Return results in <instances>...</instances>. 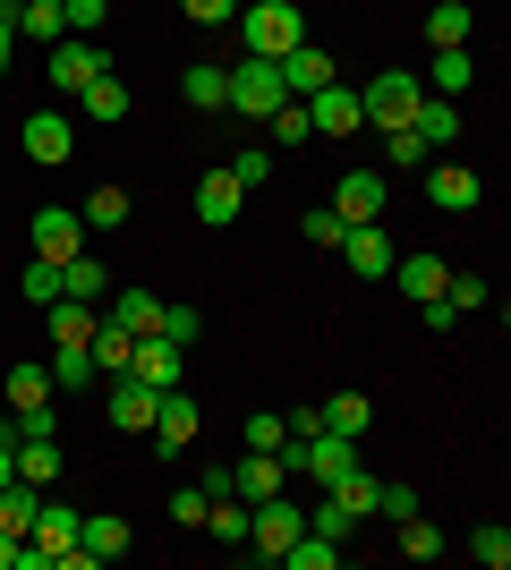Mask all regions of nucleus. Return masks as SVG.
<instances>
[{"mask_svg": "<svg viewBox=\"0 0 511 570\" xmlns=\"http://www.w3.org/2000/svg\"><path fill=\"white\" fill-rule=\"evenodd\" d=\"M239 43H247V60H282V51H298V43H307L298 0H247V9H239Z\"/></svg>", "mask_w": 511, "mask_h": 570, "instance_id": "1", "label": "nucleus"}, {"mask_svg": "<svg viewBox=\"0 0 511 570\" xmlns=\"http://www.w3.org/2000/svg\"><path fill=\"white\" fill-rule=\"evenodd\" d=\"M291 537H307V511H298L291 485H282V494H265L256 511H247V553H256V562H282Z\"/></svg>", "mask_w": 511, "mask_h": 570, "instance_id": "2", "label": "nucleus"}, {"mask_svg": "<svg viewBox=\"0 0 511 570\" xmlns=\"http://www.w3.org/2000/svg\"><path fill=\"white\" fill-rule=\"evenodd\" d=\"M417 69H375L358 86V111H366V128H410V111H417Z\"/></svg>", "mask_w": 511, "mask_h": 570, "instance_id": "3", "label": "nucleus"}, {"mask_svg": "<svg viewBox=\"0 0 511 570\" xmlns=\"http://www.w3.org/2000/svg\"><path fill=\"white\" fill-rule=\"evenodd\" d=\"M111 69V51L95 43V35H60V43L43 51V77H51V95H86L95 77Z\"/></svg>", "mask_w": 511, "mask_h": 570, "instance_id": "4", "label": "nucleus"}, {"mask_svg": "<svg viewBox=\"0 0 511 570\" xmlns=\"http://www.w3.org/2000/svg\"><path fill=\"white\" fill-rule=\"evenodd\" d=\"M282 102H291V86H282V60H239V69H230V102H222V111L265 119V111H282Z\"/></svg>", "mask_w": 511, "mask_h": 570, "instance_id": "5", "label": "nucleus"}, {"mask_svg": "<svg viewBox=\"0 0 511 570\" xmlns=\"http://www.w3.org/2000/svg\"><path fill=\"white\" fill-rule=\"evenodd\" d=\"M392 256H401V247L384 238V222H350V230H341V264H350L358 282H392Z\"/></svg>", "mask_w": 511, "mask_h": 570, "instance_id": "6", "label": "nucleus"}, {"mask_svg": "<svg viewBox=\"0 0 511 570\" xmlns=\"http://www.w3.org/2000/svg\"><path fill=\"white\" fill-rule=\"evenodd\" d=\"M146 434H154V460H179V452L196 443V401L179 392V383L154 401V426H146Z\"/></svg>", "mask_w": 511, "mask_h": 570, "instance_id": "7", "label": "nucleus"}, {"mask_svg": "<svg viewBox=\"0 0 511 570\" xmlns=\"http://www.w3.org/2000/svg\"><path fill=\"white\" fill-rule=\"evenodd\" d=\"M26 238H35V256H43V264H69L77 247H86V222H77V205H43V214L26 222Z\"/></svg>", "mask_w": 511, "mask_h": 570, "instance_id": "8", "label": "nucleus"}, {"mask_svg": "<svg viewBox=\"0 0 511 570\" xmlns=\"http://www.w3.org/2000/svg\"><path fill=\"white\" fill-rule=\"evenodd\" d=\"M128 375L154 383V392H170V383L188 375V350H179V341H163V333H137V350H128Z\"/></svg>", "mask_w": 511, "mask_h": 570, "instance_id": "9", "label": "nucleus"}, {"mask_svg": "<svg viewBox=\"0 0 511 570\" xmlns=\"http://www.w3.org/2000/svg\"><path fill=\"white\" fill-rule=\"evenodd\" d=\"M18 137H26V163H43V170H60V163L77 154V128H69L60 111H26Z\"/></svg>", "mask_w": 511, "mask_h": 570, "instance_id": "10", "label": "nucleus"}, {"mask_svg": "<svg viewBox=\"0 0 511 570\" xmlns=\"http://www.w3.org/2000/svg\"><path fill=\"white\" fill-rule=\"evenodd\" d=\"M154 401H163L154 383H137V375H111V392H102V417H111L120 434H146V426H154Z\"/></svg>", "mask_w": 511, "mask_h": 570, "instance_id": "11", "label": "nucleus"}, {"mask_svg": "<svg viewBox=\"0 0 511 570\" xmlns=\"http://www.w3.org/2000/svg\"><path fill=\"white\" fill-rule=\"evenodd\" d=\"M307 119H316V137H350V128H366V111H358V86H316L307 95Z\"/></svg>", "mask_w": 511, "mask_h": 570, "instance_id": "12", "label": "nucleus"}, {"mask_svg": "<svg viewBox=\"0 0 511 570\" xmlns=\"http://www.w3.org/2000/svg\"><path fill=\"white\" fill-rule=\"evenodd\" d=\"M282 485H291V460H282V452H239V460H230V494L265 502V494H282Z\"/></svg>", "mask_w": 511, "mask_h": 570, "instance_id": "13", "label": "nucleus"}, {"mask_svg": "<svg viewBox=\"0 0 511 570\" xmlns=\"http://www.w3.org/2000/svg\"><path fill=\"white\" fill-rule=\"evenodd\" d=\"M333 214L341 222H384V170H341Z\"/></svg>", "mask_w": 511, "mask_h": 570, "instance_id": "14", "label": "nucleus"}, {"mask_svg": "<svg viewBox=\"0 0 511 570\" xmlns=\"http://www.w3.org/2000/svg\"><path fill=\"white\" fill-rule=\"evenodd\" d=\"M426 205H435V214H478V170L469 163H435L426 170Z\"/></svg>", "mask_w": 511, "mask_h": 570, "instance_id": "15", "label": "nucleus"}, {"mask_svg": "<svg viewBox=\"0 0 511 570\" xmlns=\"http://www.w3.org/2000/svg\"><path fill=\"white\" fill-rule=\"evenodd\" d=\"M239 179H230V170H205V179H196V222H205V230H230V222H239Z\"/></svg>", "mask_w": 511, "mask_h": 570, "instance_id": "16", "label": "nucleus"}, {"mask_svg": "<svg viewBox=\"0 0 511 570\" xmlns=\"http://www.w3.org/2000/svg\"><path fill=\"white\" fill-rule=\"evenodd\" d=\"M417 86H435L443 102H461L469 86H478V51L469 43H452V51H435V60H426V77H417Z\"/></svg>", "mask_w": 511, "mask_h": 570, "instance_id": "17", "label": "nucleus"}, {"mask_svg": "<svg viewBox=\"0 0 511 570\" xmlns=\"http://www.w3.org/2000/svg\"><path fill=\"white\" fill-rule=\"evenodd\" d=\"M179 102H188V111H222V102H230V69H222V60H188V69H179Z\"/></svg>", "mask_w": 511, "mask_h": 570, "instance_id": "18", "label": "nucleus"}, {"mask_svg": "<svg viewBox=\"0 0 511 570\" xmlns=\"http://www.w3.org/2000/svg\"><path fill=\"white\" fill-rule=\"evenodd\" d=\"M282 86H291L298 102L316 95V86H333V51H324V43H298V51H282Z\"/></svg>", "mask_w": 511, "mask_h": 570, "instance_id": "19", "label": "nucleus"}, {"mask_svg": "<svg viewBox=\"0 0 511 570\" xmlns=\"http://www.w3.org/2000/svg\"><path fill=\"white\" fill-rule=\"evenodd\" d=\"M77 546H86V562H120L137 537H128L120 511H95V520H77Z\"/></svg>", "mask_w": 511, "mask_h": 570, "instance_id": "20", "label": "nucleus"}, {"mask_svg": "<svg viewBox=\"0 0 511 570\" xmlns=\"http://www.w3.org/2000/svg\"><path fill=\"white\" fill-rule=\"evenodd\" d=\"M9 26H18L26 43H60V35H69V18H60V0H9Z\"/></svg>", "mask_w": 511, "mask_h": 570, "instance_id": "21", "label": "nucleus"}, {"mask_svg": "<svg viewBox=\"0 0 511 570\" xmlns=\"http://www.w3.org/2000/svg\"><path fill=\"white\" fill-rule=\"evenodd\" d=\"M60 298H86V307H102V298H111V264H95L86 247H77V256L60 264Z\"/></svg>", "mask_w": 511, "mask_h": 570, "instance_id": "22", "label": "nucleus"}, {"mask_svg": "<svg viewBox=\"0 0 511 570\" xmlns=\"http://www.w3.org/2000/svg\"><path fill=\"white\" fill-rule=\"evenodd\" d=\"M392 282L410 289V298H443V282H452V264L417 247V256H392Z\"/></svg>", "mask_w": 511, "mask_h": 570, "instance_id": "23", "label": "nucleus"}, {"mask_svg": "<svg viewBox=\"0 0 511 570\" xmlns=\"http://www.w3.org/2000/svg\"><path fill=\"white\" fill-rule=\"evenodd\" d=\"M316 417H324V434H350V443H358V434L375 426V401H366V392H333V401H316Z\"/></svg>", "mask_w": 511, "mask_h": 570, "instance_id": "24", "label": "nucleus"}, {"mask_svg": "<svg viewBox=\"0 0 511 570\" xmlns=\"http://www.w3.org/2000/svg\"><path fill=\"white\" fill-rule=\"evenodd\" d=\"M102 315H111V324H128V333H163V298H154V289H111V298H102Z\"/></svg>", "mask_w": 511, "mask_h": 570, "instance_id": "25", "label": "nucleus"}, {"mask_svg": "<svg viewBox=\"0 0 511 570\" xmlns=\"http://www.w3.org/2000/svg\"><path fill=\"white\" fill-rule=\"evenodd\" d=\"M410 128L426 137V154H435V145H452V137H461V102H443V95H417Z\"/></svg>", "mask_w": 511, "mask_h": 570, "instance_id": "26", "label": "nucleus"}, {"mask_svg": "<svg viewBox=\"0 0 511 570\" xmlns=\"http://www.w3.org/2000/svg\"><path fill=\"white\" fill-rule=\"evenodd\" d=\"M86 350H95V375H128L137 333H128V324H111V315H95V341H86Z\"/></svg>", "mask_w": 511, "mask_h": 570, "instance_id": "27", "label": "nucleus"}, {"mask_svg": "<svg viewBox=\"0 0 511 570\" xmlns=\"http://www.w3.org/2000/svg\"><path fill=\"white\" fill-rule=\"evenodd\" d=\"M18 476L26 485H51L60 476V434H18Z\"/></svg>", "mask_w": 511, "mask_h": 570, "instance_id": "28", "label": "nucleus"}, {"mask_svg": "<svg viewBox=\"0 0 511 570\" xmlns=\"http://www.w3.org/2000/svg\"><path fill=\"white\" fill-rule=\"evenodd\" d=\"M86 383H95V350H86V341H60V350H51V392H86Z\"/></svg>", "mask_w": 511, "mask_h": 570, "instance_id": "29", "label": "nucleus"}, {"mask_svg": "<svg viewBox=\"0 0 511 570\" xmlns=\"http://www.w3.org/2000/svg\"><path fill=\"white\" fill-rule=\"evenodd\" d=\"M443 553H452V546H443V528L426 520V511H410V520H401V562H443Z\"/></svg>", "mask_w": 511, "mask_h": 570, "instance_id": "30", "label": "nucleus"}, {"mask_svg": "<svg viewBox=\"0 0 511 570\" xmlns=\"http://www.w3.org/2000/svg\"><path fill=\"white\" fill-rule=\"evenodd\" d=\"M77 102H86V119H102V128H120V119H128V86H120L111 69H102V77H95V86H86Z\"/></svg>", "mask_w": 511, "mask_h": 570, "instance_id": "31", "label": "nucleus"}, {"mask_svg": "<svg viewBox=\"0 0 511 570\" xmlns=\"http://www.w3.org/2000/svg\"><path fill=\"white\" fill-rule=\"evenodd\" d=\"M43 324H51V341H95V307L86 298H51Z\"/></svg>", "mask_w": 511, "mask_h": 570, "instance_id": "32", "label": "nucleus"}, {"mask_svg": "<svg viewBox=\"0 0 511 570\" xmlns=\"http://www.w3.org/2000/svg\"><path fill=\"white\" fill-rule=\"evenodd\" d=\"M35 401H60V392H51V366L18 357V366H9V409H35Z\"/></svg>", "mask_w": 511, "mask_h": 570, "instance_id": "33", "label": "nucleus"}, {"mask_svg": "<svg viewBox=\"0 0 511 570\" xmlns=\"http://www.w3.org/2000/svg\"><path fill=\"white\" fill-rule=\"evenodd\" d=\"M426 43H435V51L469 43V9H461V0H435V9H426Z\"/></svg>", "mask_w": 511, "mask_h": 570, "instance_id": "34", "label": "nucleus"}, {"mask_svg": "<svg viewBox=\"0 0 511 570\" xmlns=\"http://www.w3.org/2000/svg\"><path fill=\"white\" fill-rule=\"evenodd\" d=\"M307 528H316V537H333V546H350V537H358V511H350L341 494H324L316 511H307Z\"/></svg>", "mask_w": 511, "mask_h": 570, "instance_id": "35", "label": "nucleus"}, {"mask_svg": "<svg viewBox=\"0 0 511 570\" xmlns=\"http://www.w3.org/2000/svg\"><path fill=\"white\" fill-rule=\"evenodd\" d=\"M265 137H273V145H307V137H316V119H307V102L291 95L282 111H265Z\"/></svg>", "mask_w": 511, "mask_h": 570, "instance_id": "36", "label": "nucleus"}, {"mask_svg": "<svg viewBox=\"0 0 511 570\" xmlns=\"http://www.w3.org/2000/svg\"><path fill=\"white\" fill-rule=\"evenodd\" d=\"M77 222H86V230H120L128 222V188H95L86 205H77Z\"/></svg>", "mask_w": 511, "mask_h": 570, "instance_id": "37", "label": "nucleus"}, {"mask_svg": "<svg viewBox=\"0 0 511 570\" xmlns=\"http://www.w3.org/2000/svg\"><path fill=\"white\" fill-rule=\"evenodd\" d=\"M469 562H487V570H503V562H511V528H503V520H487V528H469Z\"/></svg>", "mask_w": 511, "mask_h": 570, "instance_id": "38", "label": "nucleus"}, {"mask_svg": "<svg viewBox=\"0 0 511 570\" xmlns=\"http://www.w3.org/2000/svg\"><path fill=\"white\" fill-rule=\"evenodd\" d=\"M18 298H26V307H51V298H60V264L35 256V264L18 273Z\"/></svg>", "mask_w": 511, "mask_h": 570, "instance_id": "39", "label": "nucleus"}, {"mask_svg": "<svg viewBox=\"0 0 511 570\" xmlns=\"http://www.w3.org/2000/svg\"><path fill=\"white\" fill-rule=\"evenodd\" d=\"M375 511H384V520L401 528V520L417 511V485H410V476H375Z\"/></svg>", "mask_w": 511, "mask_h": 570, "instance_id": "40", "label": "nucleus"}, {"mask_svg": "<svg viewBox=\"0 0 511 570\" xmlns=\"http://www.w3.org/2000/svg\"><path fill=\"white\" fill-rule=\"evenodd\" d=\"M384 163L392 170H426V137H417V128H384Z\"/></svg>", "mask_w": 511, "mask_h": 570, "instance_id": "41", "label": "nucleus"}, {"mask_svg": "<svg viewBox=\"0 0 511 570\" xmlns=\"http://www.w3.org/2000/svg\"><path fill=\"white\" fill-rule=\"evenodd\" d=\"M291 426H282V409H247V452H282Z\"/></svg>", "mask_w": 511, "mask_h": 570, "instance_id": "42", "label": "nucleus"}, {"mask_svg": "<svg viewBox=\"0 0 511 570\" xmlns=\"http://www.w3.org/2000/svg\"><path fill=\"white\" fill-rule=\"evenodd\" d=\"M230 179H239V188H265L273 179V145H239V154H230Z\"/></svg>", "mask_w": 511, "mask_h": 570, "instance_id": "43", "label": "nucleus"}, {"mask_svg": "<svg viewBox=\"0 0 511 570\" xmlns=\"http://www.w3.org/2000/svg\"><path fill=\"white\" fill-rule=\"evenodd\" d=\"M163 341H179V350L205 341V307H170V298H163Z\"/></svg>", "mask_w": 511, "mask_h": 570, "instance_id": "44", "label": "nucleus"}, {"mask_svg": "<svg viewBox=\"0 0 511 570\" xmlns=\"http://www.w3.org/2000/svg\"><path fill=\"white\" fill-rule=\"evenodd\" d=\"M341 230H350V222H341L333 205H316V214L298 222V238H307V247H341Z\"/></svg>", "mask_w": 511, "mask_h": 570, "instance_id": "45", "label": "nucleus"}, {"mask_svg": "<svg viewBox=\"0 0 511 570\" xmlns=\"http://www.w3.org/2000/svg\"><path fill=\"white\" fill-rule=\"evenodd\" d=\"M60 18H69V35H102L111 0H60Z\"/></svg>", "mask_w": 511, "mask_h": 570, "instance_id": "46", "label": "nucleus"}, {"mask_svg": "<svg viewBox=\"0 0 511 570\" xmlns=\"http://www.w3.org/2000/svg\"><path fill=\"white\" fill-rule=\"evenodd\" d=\"M205 502H214L205 485H179V494H170V520H179V528H205Z\"/></svg>", "mask_w": 511, "mask_h": 570, "instance_id": "47", "label": "nucleus"}, {"mask_svg": "<svg viewBox=\"0 0 511 570\" xmlns=\"http://www.w3.org/2000/svg\"><path fill=\"white\" fill-rule=\"evenodd\" d=\"M9 434H60V409H51V401L18 409V426H9Z\"/></svg>", "mask_w": 511, "mask_h": 570, "instance_id": "48", "label": "nucleus"}, {"mask_svg": "<svg viewBox=\"0 0 511 570\" xmlns=\"http://www.w3.org/2000/svg\"><path fill=\"white\" fill-rule=\"evenodd\" d=\"M179 9H188L196 26H230V18H239V0H179Z\"/></svg>", "mask_w": 511, "mask_h": 570, "instance_id": "49", "label": "nucleus"}, {"mask_svg": "<svg viewBox=\"0 0 511 570\" xmlns=\"http://www.w3.org/2000/svg\"><path fill=\"white\" fill-rule=\"evenodd\" d=\"M0 570H35V553H26V537H9V528H0Z\"/></svg>", "mask_w": 511, "mask_h": 570, "instance_id": "50", "label": "nucleus"}, {"mask_svg": "<svg viewBox=\"0 0 511 570\" xmlns=\"http://www.w3.org/2000/svg\"><path fill=\"white\" fill-rule=\"evenodd\" d=\"M0 485H18V434H0Z\"/></svg>", "mask_w": 511, "mask_h": 570, "instance_id": "51", "label": "nucleus"}, {"mask_svg": "<svg viewBox=\"0 0 511 570\" xmlns=\"http://www.w3.org/2000/svg\"><path fill=\"white\" fill-rule=\"evenodd\" d=\"M9 43H18V26H9V9H0V77H9Z\"/></svg>", "mask_w": 511, "mask_h": 570, "instance_id": "52", "label": "nucleus"}, {"mask_svg": "<svg viewBox=\"0 0 511 570\" xmlns=\"http://www.w3.org/2000/svg\"><path fill=\"white\" fill-rule=\"evenodd\" d=\"M0 434H9V409H0Z\"/></svg>", "mask_w": 511, "mask_h": 570, "instance_id": "53", "label": "nucleus"}, {"mask_svg": "<svg viewBox=\"0 0 511 570\" xmlns=\"http://www.w3.org/2000/svg\"><path fill=\"white\" fill-rule=\"evenodd\" d=\"M0 9H9V0H0Z\"/></svg>", "mask_w": 511, "mask_h": 570, "instance_id": "54", "label": "nucleus"}]
</instances>
